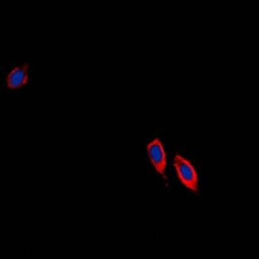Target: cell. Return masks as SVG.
<instances>
[{
	"instance_id": "obj_3",
	"label": "cell",
	"mask_w": 259,
	"mask_h": 259,
	"mask_svg": "<svg viewBox=\"0 0 259 259\" xmlns=\"http://www.w3.org/2000/svg\"><path fill=\"white\" fill-rule=\"evenodd\" d=\"M29 65L24 64L22 66L12 69L7 75V87L11 91L21 90L29 83Z\"/></svg>"
},
{
	"instance_id": "obj_2",
	"label": "cell",
	"mask_w": 259,
	"mask_h": 259,
	"mask_svg": "<svg viewBox=\"0 0 259 259\" xmlns=\"http://www.w3.org/2000/svg\"><path fill=\"white\" fill-rule=\"evenodd\" d=\"M147 152L150 163L153 165L154 170H156L163 179L167 180V177H166V166H167V161H166V153L163 143H162L159 139H154V140H152V142L147 144Z\"/></svg>"
},
{
	"instance_id": "obj_1",
	"label": "cell",
	"mask_w": 259,
	"mask_h": 259,
	"mask_svg": "<svg viewBox=\"0 0 259 259\" xmlns=\"http://www.w3.org/2000/svg\"><path fill=\"white\" fill-rule=\"evenodd\" d=\"M174 167L183 186L193 193H198V175L191 161L180 154H175Z\"/></svg>"
}]
</instances>
